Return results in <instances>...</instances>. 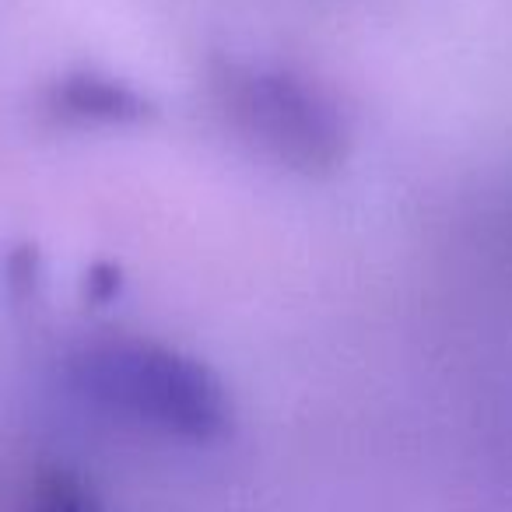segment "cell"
Segmentation results:
<instances>
[{
	"mask_svg": "<svg viewBox=\"0 0 512 512\" xmlns=\"http://www.w3.org/2000/svg\"><path fill=\"white\" fill-rule=\"evenodd\" d=\"M43 106L53 120L71 127H137L155 116V102L134 81L95 67H74L53 78Z\"/></svg>",
	"mask_w": 512,
	"mask_h": 512,
	"instance_id": "obj_3",
	"label": "cell"
},
{
	"mask_svg": "<svg viewBox=\"0 0 512 512\" xmlns=\"http://www.w3.org/2000/svg\"><path fill=\"white\" fill-rule=\"evenodd\" d=\"M74 393L99 411L183 446H214L232 432V397L200 358L148 337H106L67 362Z\"/></svg>",
	"mask_w": 512,
	"mask_h": 512,
	"instance_id": "obj_1",
	"label": "cell"
},
{
	"mask_svg": "<svg viewBox=\"0 0 512 512\" xmlns=\"http://www.w3.org/2000/svg\"><path fill=\"white\" fill-rule=\"evenodd\" d=\"M0 281H4V292H8L11 302L32 299L39 281H43V271H39V249L36 246L11 249L8 260H4V271H0Z\"/></svg>",
	"mask_w": 512,
	"mask_h": 512,
	"instance_id": "obj_5",
	"label": "cell"
},
{
	"mask_svg": "<svg viewBox=\"0 0 512 512\" xmlns=\"http://www.w3.org/2000/svg\"><path fill=\"white\" fill-rule=\"evenodd\" d=\"M18 512H106V505L81 474L67 467H43L25 484Z\"/></svg>",
	"mask_w": 512,
	"mask_h": 512,
	"instance_id": "obj_4",
	"label": "cell"
},
{
	"mask_svg": "<svg viewBox=\"0 0 512 512\" xmlns=\"http://www.w3.org/2000/svg\"><path fill=\"white\" fill-rule=\"evenodd\" d=\"M211 88L228 127L299 176H330L348 158V123L316 81L267 60L225 57Z\"/></svg>",
	"mask_w": 512,
	"mask_h": 512,
	"instance_id": "obj_2",
	"label": "cell"
}]
</instances>
